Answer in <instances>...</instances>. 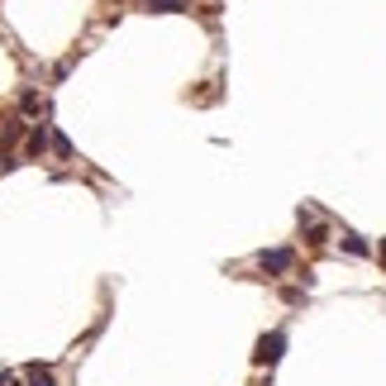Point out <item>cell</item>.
<instances>
[{
  "mask_svg": "<svg viewBox=\"0 0 386 386\" xmlns=\"http://www.w3.org/2000/svg\"><path fill=\"white\" fill-rule=\"evenodd\" d=\"M53 153H57V158H72V143H67V134H53Z\"/></svg>",
  "mask_w": 386,
  "mask_h": 386,
  "instance_id": "obj_9",
  "label": "cell"
},
{
  "mask_svg": "<svg viewBox=\"0 0 386 386\" xmlns=\"http://www.w3.org/2000/svg\"><path fill=\"white\" fill-rule=\"evenodd\" d=\"M258 262H262V272H291V262H296V258H291V248H272V253H262V258H258Z\"/></svg>",
  "mask_w": 386,
  "mask_h": 386,
  "instance_id": "obj_2",
  "label": "cell"
},
{
  "mask_svg": "<svg viewBox=\"0 0 386 386\" xmlns=\"http://www.w3.org/2000/svg\"><path fill=\"white\" fill-rule=\"evenodd\" d=\"M281 353H286V334L272 329V334H262V339H258L253 362H258V367H276V362H281Z\"/></svg>",
  "mask_w": 386,
  "mask_h": 386,
  "instance_id": "obj_1",
  "label": "cell"
},
{
  "mask_svg": "<svg viewBox=\"0 0 386 386\" xmlns=\"http://www.w3.org/2000/svg\"><path fill=\"white\" fill-rule=\"evenodd\" d=\"M382 262H386V239H382Z\"/></svg>",
  "mask_w": 386,
  "mask_h": 386,
  "instance_id": "obj_10",
  "label": "cell"
},
{
  "mask_svg": "<svg viewBox=\"0 0 386 386\" xmlns=\"http://www.w3.org/2000/svg\"><path fill=\"white\" fill-rule=\"evenodd\" d=\"M301 229H305V244H325V224H320V220H310L305 210H301Z\"/></svg>",
  "mask_w": 386,
  "mask_h": 386,
  "instance_id": "obj_6",
  "label": "cell"
},
{
  "mask_svg": "<svg viewBox=\"0 0 386 386\" xmlns=\"http://www.w3.org/2000/svg\"><path fill=\"white\" fill-rule=\"evenodd\" d=\"M158 15H177V10H186V0H148Z\"/></svg>",
  "mask_w": 386,
  "mask_h": 386,
  "instance_id": "obj_7",
  "label": "cell"
},
{
  "mask_svg": "<svg viewBox=\"0 0 386 386\" xmlns=\"http://www.w3.org/2000/svg\"><path fill=\"white\" fill-rule=\"evenodd\" d=\"M343 248L353 253V258H367V244H362L358 234H343Z\"/></svg>",
  "mask_w": 386,
  "mask_h": 386,
  "instance_id": "obj_8",
  "label": "cell"
},
{
  "mask_svg": "<svg viewBox=\"0 0 386 386\" xmlns=\"http://www.w3.org/2000/svg\"><path fill=\"white\" fill-rule=\"evenodd\" d=\"M20 134H24V119H15V114H10V119H0V148H10Z\"/></svg>",
  "mask_w": 386,
  "mask_h": 386,
  "instance_id": "obj_4",
  "label": "cell"
},
{
  "mask_svg": "<svg viewBox=\"0 0 386 386\" xmlns=\"http://www.w3.org/2000/svg\"><path fill=\"white\" fill-rule=\"evenodd\" d=\"M48 143H53V138H48V124H38V129H29L24 153H29V158H43V153H48Z\"/></svg>",
  "mask_w": 386,
  "mask_h": 386,
  "instance_id": "obj_3",
  "label": "cell"
},
{
  "mask_svg": "<svg viewBox=\"0 0 386 386\" xmlns=\"http://www.w3.org/2000/svg\"><path fill=\"white\" fill-rule=\"evenodd\" d=\"M24 377H29V386H53V367H43V362H29Z\"/></svg>",
  "mask_w": 386,
  "mask_h": 386,
  "instance_id": "obj_5",
  "label": "cell"
}]
</instances>
